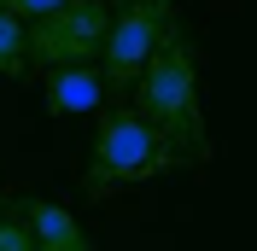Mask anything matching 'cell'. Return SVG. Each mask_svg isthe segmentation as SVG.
Returning a JSON list of instances; mask_svg holds the SVG:
<instances>
[{"label": "cell", "mask_w": 257, "mask_h": 251, "mask_svg": "<svg viewBox=\"0 0 257 251\" xmlns=\"http://www.w3.org/2000/svg\"><path fill=\"white\" fill-rule=\"evenodd\" d=\"M135 117L164 135V146L181 164H210V129H205V99H199V41L187 35V24H170L164 41L152 47L146 70L135 76Z\"/></svg>", "instance_id": "obj_1"}, {"label": "cell", "mask_w": 257, "mask_h": 251, "mask_svg": "<svg viewBox=\"0 0 257 251\" xmlns=\"http://www.w3.org/2000/svg\"><path fill=\"white\" fill-rule=\"evenodd\" d=\"M181 170V158L164 146V135L146 117H135L128 105L105 111L94 129V146H88V170H82V193L88 199H117V193H135L158 175Z\"/></svg>", "instance_id": "obj_2"}, {"label": "cell", "mask_w": 257, "mask_h": 251, "mask_svg": "<svg viewBox=\"0 0 257 251\" xmlns=\"http://www.w3.org/2000/svg\"><path fill=\"white\" fill-rule=\"evenodd\" d=\"M111 30V6L105 0H70L59 12L24 24V59L41 70H64V64H94Z\"/></svg>", "instance_id": "obj_3"}, {"label": "cell", "mask_w": 257, "mask_h": 251, "mask_svg": "<svg viewBox=\"0 0 257 251\" xmlns=\"http://www.w3.org/2000/svg\"><path fill=\"white\" fill-rule=\"evenodd\" d=\"M176 24V0H128L111 12V30H105V47H99V82L105 94H128L135 76L146 70L152 47L164 41V30Z\"/></svg>", "instance_id": "obj_4"}, {"label": "cell", "mask_w": 257, "mask_h": 251, "mask_svg": "<svg viewBox=\"0 0 257 251\" xmlns=\"http://www.w3.org/2000/svg\"><path fill=\"white\" fill-rule=\"evenodd\" d=\"M24 228H30L35 251H94V239L82 234V222L53 199H24Z\"/></svg>", "instance_id": "obj_5"}, {"label": "cell", "mask_w": 257, "mask_h": 251, "mask_svg": "<svg viewBox=\"0 0 257 251\" xmlns=\"http://www.w3.org/2000/svg\"><path fill=\"white\" fill-rule=\"evenodd\" d=\"M105 99V82H99V64H64V70H47V117H82Z\"/></svg>", "instance_id": "obj_6"}, {"label": "cell", "mask_w": 257, "mask_h": 251, "mask_svg": "<svg viewBox=\"0 0 257 251\" xmlns=\"http://www.w3.org/2000/svg\"><path fill=\"white\" fill-rule=\"evenodd\" d=\"M0 76L6 82H24L30 76V59H24V24L0 12Z\"/></svg>", "instance_id": "obj_7"}, {"label": "cell", "mask_w": 257, "mask_h": 251, "mask_svg": "<svg viewBox=\"0 0 257 251\" xmlns=\"http://www.w3.org/2000/svg\"><path fill=\"white\" fill-rule=\"evenodd\" d=\"M59 6H70V0H0V12L6 18H18V24H24V18H47V12H59Z\"/></svg>", "instance_id": "obj_8"}, {"label": "cell", "mask_w": 257, "mask_h": 251, "mask_svg": "<svg viewBox=\"0 0 257 251\" xmlns=\"http://www.w3.org/2000/svg\"><path fill=\"white\" fill-rule=\"evenodd\" d=\"M0 251H35L30 245V228L12 222V216H0Z\"/></svg>", "instance_id": "obj_9"}, {"label": "cell", "mask_w": 257, "mask_h": 251, "mask_svg": "<svg viewBox=\"0 0 257 251\" xmlns=\"http://www.w3.org/2000/svg\"><path fill=\"white\" fill-rule=\"evenodd\" d=\"M105 6H111V12H117V6H128V0H105Z\"/></svg>", "instance_id": "obj_10"}]
</instances>
